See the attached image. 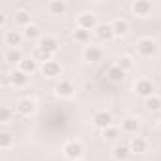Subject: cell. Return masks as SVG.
I'll list each match as a JSON object with an SVG mask.
<instances>
[{
  "mask_svg": "<svg viewBox=\"0 0 161 161\" xmlns=\"http://www.w3.org/2000/svg\"><path fill=\"white\" fill-rule=\"evenodd\" d=\"M63 155L68 159V161H78L82 159L84 155V144L80 140H68L64 146H63Z\"/></svg>",
  "mask_w": 161,
  "mask_h": 161,
  "instance_id": "cell-1",
  "label": "cell"
},
{
  "mask_svg": "<svg viewBox=\"0 0 161 161\" xmlns=\"http://www.w3.org/2000/svg\"><path fill=\"white\" fill-rule=\"evenodd\" d=\"M157 49H159V46H157V42L153 38L144 36V38H140L136 42V51H138L140 57H153L157 53Z\"/></svg>",
  "mask_w": 161,
  "mask_h": 161,
  "instance_id": "cell-2",
  "label": "cell"
},
{
  "mask_svg": "<svg viewBox=\"0 0 161 161\" xmlns=\"http://www.w3.org/2000/svg\"><path fill=\"white\" fill-rule=\"evenodd\" d=\"M91 121H93V125L97 127V129H108V127H114V116L108 112V110H97L95 114H93V118H91Z\"/></svg>",
  "mask_w": 161,
  "mask_h": 161,
  "instance_id": "cell-3",
  "label": "cell"
},
{
  "mask_svg": "<svg viewBox=\"0 0 161 161\" xmlns=\"http://www.w3.org/2000/svg\"><path fill=\"white\" fill-rule=\"evenodd\" d=\"M153 91H155V86H153L152 80H148V78H140V80H136V82H135V93H136L138 97L148 99V97L155 95Z\"/></svg>",
  "mask_w": 161,
  "mask_h": 161,
  "instance_id": "cell-4",
  "label": "cell"
},
{
  "mask_svg": "<svg viewBox=\"0 0 161 161\" xmlns=\"http://www.w3.org/2000/svg\"><path fill=\"white\" fill-rule=\"evenodd\" d=\"M74 93H76V87H74V84L70 82V80H59V82L55 84V95L57 97L70 99V97H74Z\"/></svg>",
  "mask_w": 161,
  "mask_h": 161,
  "instance_id": "cell-5",
  "label": "cell"
},
{
  "mask_svg": "<svg viewBox=\"0 0 161 161\" xmlns=\"http://www.w3.org/2000/svg\"><path fill=\"white\" fill-rule=\"evenodd\" d=\"M15 110H17L21 116L29 118V116H32V114L36 112V101L31 99V97H23V99H19V101L15 103Z\"/></svg>",
  "mask_w": 161,
  "mask_h": 161,
  "instance_id": "cell-6",
  "label": "cell"
},
{
  "mask_svg": "<svg viewBox=\"0 0 161 161\" xmlns=\"http://www.w3.org/2000/svg\"><path fill=\"white\" fill-rule=\"evenodd\" d=\"M78 27L80 29H86V31H95L99 27L97 23V15L93 12H84L78 15Z\"/></svg>",
  "mask_w": 161,
  "mask_h": 161,
  "instance_id": "cell-7",
  "label": "cell"
},
{
  "mask_svg": "<svg viewBox=\"0 0 161 161\" xmlns=\"http://www.w3.org/2000/svg\"><path fill=\"white\" fill-rule=\"evenodd\" d=\"M23 40H25L23 31H6V32H4V44L8 46V49L19 47Z\"/></svg>",
  "mask_w": 161,
  "mask_h": 161,
  "instance_id": "cell-8",
  "label": "cell"
},
{
  "mask_svg": "<svg viewBox=\"0 0 161 161\" xmlns=\"http://www.w3.org/2000/svg\"><path fill=\"white\" fill-rule=\"evenodd\" d=\"M40 72H42V76H46V78H59L61 76V72H63V68H61V64L57 63V61H46V63H42V66H40Z\"/></svg>",
  "mask_w": 161,
  "mask_h": 161,
  "instance_id": "cell-9",
  "label": "cell"
},
{
  "mask_svg": "<svg viewBox=\"0 0 161 161\" xmlns=\"http://www.w3.org/2000/svg\"><path fill=\"white\" fill-rule=\"evenodd\" d=\"M131 10L136 17H148L153 10L152 2H148V0H135V2L131 4Z\"/></svg>",
  "mask_w": 161,
  "mask_h": 161,
  "instance_id": "cell-10",
  "label": "cell"
},
{
  "mask_svg": "<svg viewBox=\"0 0 161 161\" xmlns=\"http://www.w3.org/2000/svg\"><path fill=\"white\" fill-rule=\"evenodd\" d=\"M38 47L53 57V55L59 51V42H57V38H53V36H42L40 42H38Z\"/></svg>",
  "mask_w": 161,
  "mask_h": 161,
  "instance_id": "cell-11",
  "label": "cell"
},
{
  "mask_svg": "<svg viewBox=\"0 0 161 161\" xmlns=\"http://www.w3.org/2000/svg\"><path fill=\"white\" fill-rule=\"evenodd\" d=\"M103 57H104V51L99 47V46H86V49H84V59L87 61V63H91V64H95V63H99V61H103Z\"/></svg>",
  "mask_w": 161,
  "mask_h": 161,
  "instance_id": "cell-12",
  "label": "cell"
},
{
  "mask_svg": "<svg viewBox=\"0 0 161 161\" xmlns=\"http://www.w3.org/2000/svg\"><path fill=\"white\" fill-rule=\"evenodd\" d=\"M140 129V119L135 116H127L121 119V133L125 135H136Z\"/></svg>",
  "mask_w": 161,
  "mask_h": 161,
  "instance_id": "cell-13",
  "label": "cell"
},
{
  "mask_svg": "<svg viewBox=\"0 0 161 161\" xmlns=\"http://www.w3.org/2000/svg\"><path fill=\"white\" fill-rule=\"evenodd\" d=\"M8 78H10V84L14 86V87H25L27 84H29V74H25L23 70H12L10 74H8Z\"/></svg>",
  "mask_w": 161,
  "mask_h": 161,
  "instance_id": "cell-14",
  "label": "cell"
},
{
  "mask_svg": "<svg viewBox=\"0 0 161 161\" xmlns=\"http://www.w3.org/2000/svg\"><path fill=\"white\" fill-rule=\"evenodd\" d=\"M95 34H97V38L103 40V42H110L112 38H116V36H114L112 23H99V27L95 29Z\"/></svg>",
  "mask_w": 161,
  "mask_h": 161,
  "instance_id": "cell-15",
  "label": "cell"
},
{
  "mask_svg": "<svg viewBox=\"0 0 161 161\" xmlns=\"http://www.w3.org/2000/svg\"><path fill=\"white\" fill-rule=\"evenodd\" d=\"M112 29H114V36L116 38H125L129 34V23L125 19H114L112 21Z\"/></svg>",
  "mask_w": 161,
  "mask_h": 161,
  "instance_id": "cell-16",
  "label": "cell"
},
{
  "mask_svg": "<svg viewBox=\"0 0 161 161\" xmlns=\"http://www.w3.org/2000/svg\"><path fill=\"white\" fill-rule=\"evenodd\" d=\"M129 148L133 153H144V152H148V140L144 136H133L129 140Z\"/></svg>",
  "mask_w": 161,
  "mask_h": 161,
  "instance_id": "cell-17",
  "label": "cell"
},
{
  "mask_svg": "<svg viewBox=\"0 0 161 161\" xmlns=\"http://www.w3.org/2000/svg\"><path fill=\"white\" fill-rule=\"evenodd\" d=\"M131 153H133V152H131L129 144H116L114 150H112V157H114L116 161H125V159H129Z\"/></svg>",
  "mask_w": 161,
  "mask_h": 161,
  "instance_id": "cell-18",
  "label": "cell"
},
{
  "mask_svg": "<svg viewBox=\"0 0 161 161\" xmlns=\"http://www.w3.org/2000/svg\"><path fill=\"white\" fill-rule=\"evenodd\" d=\"M106 76H108L110 82H114V84H121L123 80H125V76H127V72H125V70H121L118 64H112V66L108 68Z\"/></svg>",
  "mask_w": 161,
  "mask_h": 161,
  "instance_id": "cell-19",
  "label": "cell"
},
{
  "mask_svg": "<svg viewBox=\"0 0 161 161\" xmlns=\"http://www.w3.org/2000/svg\"><path fill=\"white\" fill-rule=\"evenodd\" d=\"M14 21H15L17 27L27 29L29 25H32V21H31V12H27V10H17V12L14 14Z\"/></svg>",
  "mask_w": 161,
  "mask_h": 161,
  "instance_id": "cell-20",
  "label": "cell"
},
{
  "mask_svg": "<svg viewBox=\"0 0 161 161\" xmlns=\"http://www.w3.org/2000/svg\"><path fill=\"white\" fill-rule=\"evenodd\" d=\"M66 10H68V4L64 2V0H51V2L47 4V12L51 15H63Z\"/></svg>",
  "mask_w": 161,
  "mask_h": 161,
  "instance_id": "cell-21",
  "label": "cell"
},
{
  "mask_svg": "<svg viewBox=\"0 0 161 161\" xmlns=\"http://www.w3.org/2000/svg\"><path fill=\"white\" fill-rule=\"evenodd\" d=\"M23 36H25V40H29V42H40L42 31H40L38 25H29L27 29H23Z\"/></svg>",
  "mask_w": 161,
  "mask_h": 161,
  "instance_id": "cell-22",
  "label": "cell"
},
{
  "mask_svg": "<svg viewBox=\"0 0 161 161\" xmlns=\"http://www.w3.org/2000/svg\"><path fill=\"white\" fill-rule=\"evenodd\" d=\"M19 70H23L25 74H34L38 70V61L34 57H25L19 64Z\"/></svg>",
  "mask_w": 161,
  "mask_h": 161,
  "instance_id": "cell-23",
  "label": "cell"
},
{
  "mask_svg": "<svg viewBox=\"0 0 161 161\" xmlns=\"http://www.w3.org/2000/svg\"><path fill=\"white\" fill-rule=\"evenodd\" d=\"M4 59H6V63H10V64H21V61H23L25 57H23L21 49L15 47V49H8L6 55H4Z\"/></svg>",
  "mask_w": 161,
  "mask_h": 161,
  "instance_id": "cell-24",
  "label": "cell"
},
{
  "mask_svg": "<svg viewBox=\"0 0 161 161\" xmlns=\"http://www.w3.org/2000/svg\"><path fill=\"white\" fill-rule=\"evenodd\" d=\"M72 38H74L78 44H87L89 38H91V31H86V29L76 27V29L72 31Z\"/></svg>",
  "mask_w": 161,
  "mask_h": 161,
  "instance_id": "cell-25",
  "label": "cell"
},
{
  "mask_svg": "<svg viewBox=\"0 0 161 161\" xmlns=\"http://www.w3.org/2000/svg\"><path fill=\"white\" fill-rule=\"evenodd\" d=\"M14 144H15V136L12 133H8V131L0 133V150H10V148H14Z\"/></svg>",
  "mask_w": 161,
  "mask_h": 161,
  "instance_id": "cell-26",
  "label": "cell"
},
{
  "mask_svg": "<svg viewBox=\"0 0 161 161\" xmlns=\"http://www.w3.org/2000/svg\"><path fill=\"white\" fill-rule=\"evenodd\" d=\"M144 106H146L150 112H159V110H161V97L152 95V97L144 99Z\"/></svg>",
  "mask_w": 161,
  "mask_h": 161,
  "instance_id": "cell-27",
  "label": "cell"
},
{
  "mask_svg": "<svg viewBox=\"0 0 161 161\" xmlns=\"http://www.w3.org/2000/svg\"><path fill=\"white\" fill-rule=\"evenodd\" d=\"M14 118V110L10 106H2L0 108V123H10Z\"/></svg>",
  "mask_w": 161,
  "mask_h": 161,
  "instance_id": "cell-28",
  "label": "cell"
},
{
  "mask_svg": "<svg viewBox=\"0 0 161 161\" xmlns=\"http://www.w3.org/2000/svg\"><path fill=\"white\" fill-rule=\"evenodd\" d=\"M118 136H119V129H118V127H108V129H104V131H103V138H104V140H108V142L116 140Z\"/></svg>",
  "mask_w": 161,
  "mask_h": 161,
  "instance_id": "cell-29",
  "label": "cell"
},
{
  "mask_svg": "<svg viewBox=\"0 0 161 161\" xmlns=\"http://www.w3.org/2000/svg\"><path fill=\"white\" fill-rule=\"evenodd\" d=\"M121 70H125V72H129L131 68H133V59L129 57V55H123V57H119V61L116 63Z\"/></svg>",
  "mask_w": 161,
  "mask_h": 161,
  "instance_id": "cell-30",
  "label": "cell"
},
{
  "mask_svg": "<svg viewBox=\"0 0 161 161\" xmlns=\"http://www.w3.org/2000/svg\"><path fill=\"white\" fill-rule=\"evenodd\" d=\"M0 27H6V15L0 14Z\"/></svg>",
  "mask_w": 161,
  "mask_h": 161,
  "instance_id": "cell-31",
  "label": "cell"
},
{
  "mask_svg": "<svg viewBox=\"0 0 161 161\" xmlns=\"http://www.w3.org/2000/svg\"><path fill=\"white\" fill-rule=\"evenodd\" d=\"M157 127H159V129H161V119H159V121H157Z\"/></svg>",
  "mask_w": 161,
  "mask_h": 161,
  "instance_id": "cell-32",
  "label": "cell"
},
{
  "mask_svg": "<svg viewBox=\"0 0 161 161\" xmlns=\"http://www.w3.org/2000/svg\"><path fill=\"white\" fill-rule=\"evenodd\" d=\"M78 161H82V159H78Z\"/></svg>",
  "mask_w": 161,
  "mask_h": 161,
  "instance_id": "cell-33",
  "label": "cell"
}]
</instances>
